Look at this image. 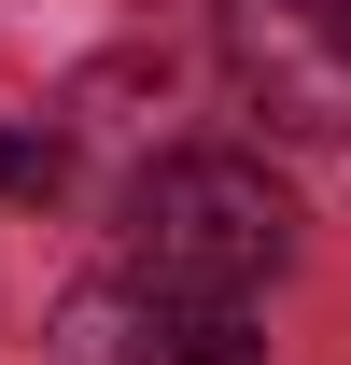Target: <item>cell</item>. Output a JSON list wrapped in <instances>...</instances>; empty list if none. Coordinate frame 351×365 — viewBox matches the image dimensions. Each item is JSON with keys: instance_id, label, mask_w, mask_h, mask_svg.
<instances>
[{"instance_id": "1", "label": "cell", "mask_w": 351, "mask_h": 365, "mask_svg": "<svg viewBox=\"0 0 351 365\" xmlns=\"http://www.w3.org/2000/svg\"><path fill=\"white\" fill-rule=\"evenodd\" d=\"M295 267V197L253 169V155H155L127 197V281L155 295H253V281Z\"/></svg>"}, {"instance_id": "2", "label": "cell", "mask_w": 351, "mask_h": 365, "mask_svg": "<svg viewBox=\"0 0 351 365\" xmlns=\"http://www.w3.org/2000/svg\"><path fill=\"white\" fill-rule=\"evenodd\" d=\"M225 71L281 140H351V0H225Z\"/></svg>"}, {"instance_id": "3", "label": "cell", "mask_w": 351, "mask_h": 365, "mask_svg": "<svg viewBox=\"0 0 351 365\" xmlns=\"http://www.w3.org/2000/svg\"><path fill=\"white\" fill-rule=\"evenodd\" d=\"M71 337H85L98 365H267L253 309H225V295H155V281L71 295Z\"/></svg>"}, {"instance_id": "4", "label": "cell", "mask_w": 351, "mask_h": 365, "mask_svg": "<svg viewBox=\"0 0 351 365\" xmlns=\"http://www.w3.org/2000/svg\"><path fill=\"white\" fill-rule=\"evenodd\" d=\"M71 182V140L56 127H0V197H56Z\"/></svg>"}]
</instances>
